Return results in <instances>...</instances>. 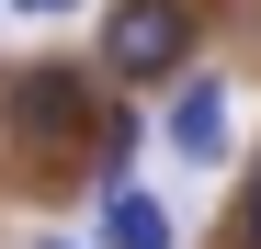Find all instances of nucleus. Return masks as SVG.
Instances as JSON below:
<instances>
[{
    "mask_svg": "<svg viewBox=\"0 0 261 249\" xmlns=\"http://www.w3.org/2000/svg\"><path fill=\"white\" fill-rule=\"evenodd\" d=\"M102 68L114 79L193 68V12H182V0H114V12H102Z\"/></svg>",
    "mask_w": 261,
    "mask_h": 249,
    "instance_id": "f257e3e1",
    "label": "nucleus"
},
{
    "mask_svg": "<svg viewBox=\"0 0 261 249\" xmlns=\"http://www.w3.org/2000/svg\"><path fill=\"white\" fill-rule=\"evenodd\" d=\"M170 159L182 170H227V79L170 68Z\"/></svg>",
    "mask_w": 261,
    "mask_h": 249,
    "instance_id": "f03ea898",
    "label": "nucleus"
},
{
    "mask_svg": "<svg viewBox=\"0 0 261 249\" xmlns=\"http://www.w3.org/2000/svg\"><path fill=\"white\" fill-rule=\"evenodd\" d=\"M12 124H23V147L80 136V124H91V79H80V68H34L23 91H12Z\"/></svg>",
    "mask_w": 261,
    "mask_h": 249,
    "instance_id": "7ed1b4c3",
    "label": "nucleus"
},
{
    "mask_svg": "<svg viewBox=\"0 0 261 249\" xmlns=\"http://www.w3.org/2000/svg\"><path fill=\"white\" fill-rule=\"evenodd\" d=\"M102 249H182V227H170V204H159V193L102 181Z\"/></svg>",
    "mask_w": 261,
    "mask_h": 249,
    "instance_id": "20e7f679",
    "label": "nucleus"
},
{
    "mask_svg": "<svg viewBox=\"0 0 261 249\" xmlns=\"http://www.w3.org/2000/svg\"><path fill=\"white\" fill-rule=\"evenodd\" d=\"M125 147H137V113L114 102V113H102V181H125Z\"/></svg>",
    "mask_w": 261,
    "mask_h": 249,
    "instance_id": "39448f33",
    "label": "nucleus"
},
{
    "mask_svg": "<svg viewBox=\"0 0 261 249\" xmlns=\"http://www.w3.org/2000/svg\"><path fill=\"white\" fill-rule=\"evenodd\" d=\"M239 238L261 249V159H250V193H239Z\"/></svg>",
    "mask_w": 261,
    "mask_h": 249,
    "instance_id": "423d86ee",
    "label": "nucleus"
},
{
    "mask_svg": "<svg viewBox=\"0 0 261 249\" xmlns=\"http://www.w3.org/2000/svg\"><path fill=\"white\" fill-rule=\"evenodd\" d=\"M12 12H34V23H57V12H80V0H12Z\"/></svg>",
    "mask_w": 261,
    "mask_h": 249,
    "instance_id": "0eeeda50",
    "label": "nucleus"
},
{
    "mask_svg": "<svg viewBox=\"0 0 261 249\" xmlns=\"http://www.w3.org/2000/svg\"><path fill=\"white\" fill-rule=\"evenodd\" d=\"M34 249H80V238H34Z\"/></svg>",
    "mask_w": 261,
    "mask_h": 249,
    "instance_id": "6e6552de",
    "label": "nucleus"
}]
</instances>
